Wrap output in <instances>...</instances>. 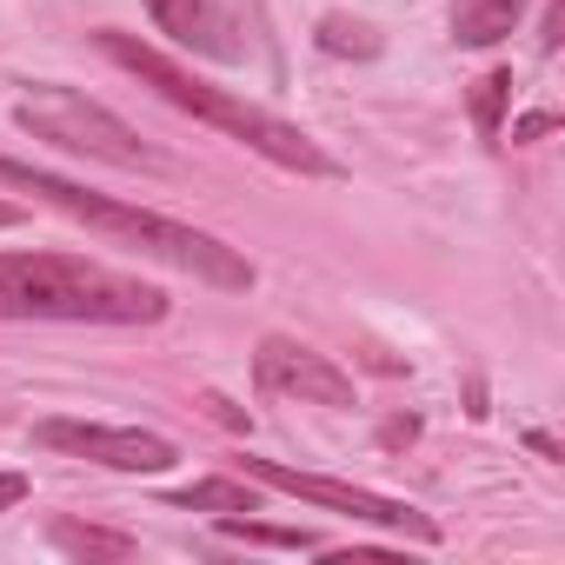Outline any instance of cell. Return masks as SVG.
Wrapping results in <instances>:
<instances>
[{"label": "cell", "mask_w": 565, "mask_h": 565, "mask_svg": "<svg viewBox=\"0 0 565 565\" xmlns=\"http://www.w3.org/2000/svg\"><path fill=\"white\" fill-rule=\"evenodd\" d=\"M94 47H100L114 67H127L134 81H147L160 100H173L180 114H193V120H206V127H220V134L246 140L253 153H266L273 167L307 173V180H340V160H333L313 134H300L294 120H279V114H266V107H253V100L226 94V87H206L200 74H186V67H180V61H167L160 47H147V41H134V34H120V28H100V34H94Z\"/></svg>", "instance_id": "6da1fadb"}, {"label": "cell", "mask_w": 565, "mask_h": 565, "mask_svg": "<svg viewBox=\"0 0 565 565\" xmlns=\"http://www.w3.org/2000/svg\"><path fill=\"white\" fill-rule=\"evenodd\" d=\"M0 186L41 193V200L61 206L67 220H81V226H94V233H114V239L140 246L147 259H167V266L206 279V287H226V294H246V287H253V259H246V253H233L226 239H213V233H200V226H180V220H167V213L120 206V200H107V193H87V186H74V180H61V173H47V167H21V160H8V153H0Z\"/></svg>", "instance_id": "7a4b0ae2"}, {"label": "cell", "mask_w": 565, "mask_h": 565, "mask_svg": "<svg viewBox=\"0 0 565 565\" xmlns=\"http://www.w3.org/2000/svg\"><path fill=\"white\" fill-rule=\"evenodd\" d=\"M0 320L153 327V320H167V294L134 273L74 259V253H0Z\"/></svg>", "instance_id": "3957f363"}, {"label": "cell", "mask_w": 565, "mask_h": 565, "mask_svg": "<svg viewBox=\"0 0 565 565\" xmlns=\"http://www.w3.org/2000/svg\"><path fill=\"white\" fill-rule=\"evenodd\" d=\"M14 120H21V134L47 140V147H67V153H87V160L127 167V173H173V160L160 147H147L120 114H107L100 100H87L74 87H54V81L28 87L21 107H14Z\"/></svg>", "instance_id": "277c9868"}, {"label": "cell", "mask_w": 565, "mask_h": 565, "mask_svg": "<svg viewBox=\"0 0 565 565\" xmlns=\"http://www.w3.org/2000/svg\"><path fill=\"white\" fill-rule=\"evenodd\" d=\"M246 479L273 486V492H294V499H313V505H333V512H353L366 525H386V532H406L419 545L439 539V525L426 512H413L406 499H386V492H366V486H340V479H320V472H300V466H279V459H246Z\"/></svg>", "instance_id": "5b68a950"}, {"label": "cell", "mask_w": 565, "mask_h": 565, "mask_svg": "<svg viewBox=\"0 0 565 565\" xmlns=\"http://www.w3.org/2000/svg\"><path fill=\"white\" fill-rule=\"evenodd\" d=\"M34 439L54 446V452L94 459V466H107V472H167V466L180 459V446L160 439V433H140V426H94V419H41Z\"/></svg>", "instance_id": "8992f818"}, {"label": "cell", "mask_w": 565, "mask_h": 565, "mask_svg": "<svg viewBox=\"0 0 565 565\" xmlns=\"http://www.w3.org/2000/svg\"><path fill=\"white\" fill-rule=\"evenodd\" d=\"M253 380L266 386V393H279V399H300V406H353V380L327 360V353H313V347H300V340H259V353H253Z\"/></svg>", "instance_id": "52a82bcc"}, {"label": "cell", "mask_w": 565, "mask_h": 565, "mask_svg": "<svg viewBox=\"0 0 565 565\" xmlns=\"http://www.w3.org/2000/svg\"><path fill=\"white\" fill-rule=\"evenodd\" d=\"M147 14H153V28L167 41H180V47H193L206 61H239L246 54L233 41V21H226L220 0H147Z\"/></svg>", "instance_id": "ba28073f"}, {"label": "cell", "mask_w": 565, "mask_h": 565, "mask_svg": "<svg viewBox=\"0 0 565 565\" xmlns=\"http://www.w3.org/2000/svg\"><path fill=\"white\" fill-rule=\"evenodd\" d=\"M525 14V0H452V41L459 47H499Z\"/></svg>", "instance_id": "9c48e42d"}, {"label": "cell", "mask_w": 565, "mask_h": 565, "mask_svg": "<svg viewBox=\"0 0 565 565\" xmlns=\"http://www.w3.org/2000/svg\"><path fill=\"white\" fill-rule=\"evenodd\" d=\"M54 545L74 552V558H134V539H127V532L81 525V519H61V525H54Z\"/></svg>", "instance_id": "30bf717a"}, {"label": "cell", "mask_w": 565, "mask_h": 565, "mask_svg": "<svg viewBox=\"0 0 565 565\" xmlns=\"http://www.w3.org/2000/svg\"><path fill=\"white\" fill-rule=\"evenodd\" d=\"M173 505L180 512H259L253 486H239V479H200V486L173 492Z\"/></svg>", "instance_id": "8fae6325"}, {"label": "cell", "mask_w": 565, "mask_h": 565, "mask_svg": "<svg viewBox=\"0 0 565 565\" xmlns=\"http://www.w3.org/2000/svg\"><path fill=\"white\" fill-rule=\"evenodd\" d=\"M220 539H246V545H273V552H320L313 532H294V525H259V519H239V512H220Z\"/></svg>", "instance_id": "7c38bea8"}, {"label": "cell", "mask_w": 565, "mask_h": 565, "mask_svg": "<svg viewBox=\"0 0 565 565\" xmlns=\"http://www.w3.org/2000/svg\"><path fill=\"white\" fill-rule=\"evenodd\" d=\"M313 41H320V54H340V61H373L380 54V34L366 21H347V14H327Z\"/></svg>", "instance_id": "4fadbf2b"}, {"label": "cell", "mask_w": 565, "mask_h": 565, "mask_svg": "<svg viewBox=\"0 0 565 565\" xmlns=\"http://www.w3.org/2000/svg\"><path fill=\"white\" fill-rule=\"evenodd\" d=\"M505 100H512V74H505V67H492V74L472 81V127H479L486 140H499V127H505Z\"/></svg>", "instance_id": "5bb4252c"}, {"label": "cell", "mask_w": 565, "mask_h": 565, "mask_svg": "<svg viewBox=\"0 0 565 565\" xmlns=\"http://www.w3.org/2000/svg\"><path fill=\"white\" fill-rule=\"evenodd\" d=\"M552 127H558V114H525V120H512V140H539Z\"/></svg>", "instance_id": "9a60e30c"}, {"label": "cell", "mask_w": 565, "mask_h": 565, "mask_svg": "<svg viewBox=\"0 0 565 565\" xmlns=\"http://www.w3.org/2000/svg\"><path fill=\"white\" fill-rule=\"evenodd\" d=\"M558 34H565V8L552 0V8H545V34H539V47H545V54H558Z\"/></svg>", "instance_id": "2e32d148"}, {"label": "cell", "mask_w": 565, "mask_h": 565, "mask_svg": "<svg viewBox=\"0 0 565 565\" xmlns=\"http://www.w3.org/2000/svg\"><path fill=\"white\" fill-rule=\"evenodd\" d=\"M206 406H213V419H220V426H233V433H246V413H239V406H226L220 393H206Z\"/></svg>", "instance_id": "e0dca14e"}, {"label": "cell", "mask_w": 565, "mask_h": 565, "mask_svg": "<svg viewBox=\"0 0 565 565\" xmlns=\"http://www.w3.org/2000/svg\"><path fill=\"white\" fill-rule=\"evenodd\" d=\"M21 499H28V479H21V472H0V512L21 505Z\"/></svg>", "instance_id": "ac0fdd59"}, {"label": "cell", "mask_w": 565, "mask_h": 565, "mask_svg": "<svg viewBox=\"0 0 565 565\" xmlns=\"http://www.w3.org/2000/svg\"><path fill=\"white\" fill-rule=\"evenodd\" d=\"M413 433H419V419H386V433H380V439H386V446H406Z\"/></svg>", "instance_id": "d6986e66"}, {"label": "cell", "mask_w": 565, "mask_h": 565, "mask_svg": "<svg viewBox=\"0 0 565 565\" xmlns=\"http://www.w3.org/2000/svg\"><path fill=\"white\" fill-rule=\"evenodd\" d=\"M525 446H532V452H539V459H552V466H558V459H565V452H558V439H552V433H525Z\"/></svg>", "instance_id": "ffe728a7"}, {"label": "cell", "mask_w": 565, "mask_h": 565, "mask_svg": "<svg viewBox=\"0 0 565 565\" xmlns=\"http://www.w3.org/2000/svg\"><path fill=\"white\" fill-rule=\"evenodd\" d=\"M21 220H28L21 206H8V200H0V226H21Z\"/></svg>", "instance_id": "44dd1931"}]
</instances>
